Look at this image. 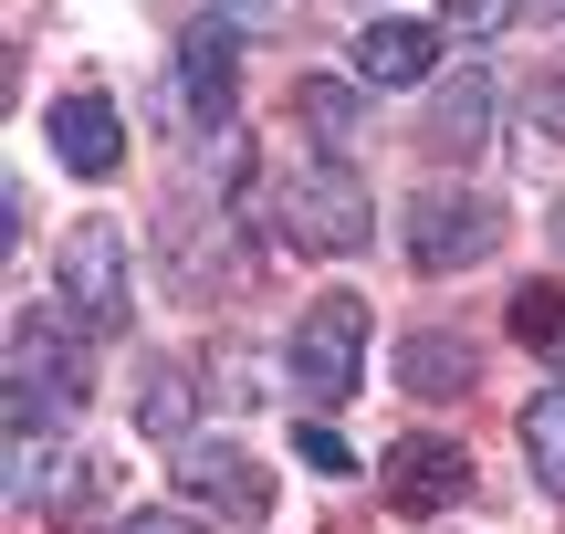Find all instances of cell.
I'll return each mask as SVG.
<instances>
[{
	"mask_svg": "<svg viewBox=\"0 0 565 534\" xmlns=\"http://www.w3.org/2000/svg\"><path fill=\"white\" fill-rule=\"evenodd\" d=\"M273 231L294 252H366L377 210H366V189L345 179V158H315V168H282L273 179Z\"/></svg>",
	"mask_w": 565,
	"mask_h": 534,
	"instance_id": "6da1fadb",
	"label": "cell"
},
{
	"mask_svg": "<svg viewBox=\"0 0 565 534\" xmlns=\"http://www.w3.org/2000/svg\"><path fill=\"white\" fill-rule=\"evenodd\" d=\"M282 377H294L315 409H335V398L366 377V305H356V293H324V305L294 325V346H282Z\"/></svg>",
	"mask_w": 565,
	"mask_h": 534,
	"instance_id": "7a4b0ae2",
	"label": "cell"
},
{
	"mask_svg": "<svg viewBox=\"0 0 565 534\" xmlns=\"http://www.w3.org/2000/svg\"><path fill=\"white\" fill-rule=\"evenodd\" d=\"M492 252H503V210L482 189H419V210H408V263L419 273H471Z\"/></svg>",
	"mask_w": 565,
	"mask_h": 534,
	"instance_id": "3957f363",
	"label": "cell"
},
{
	"mask_svg": "<svg viewBox=\"0 0 565 534\" xmlns=\"http://www.w3.org/2000/svg\"><path fill=\"white\" fill-rule=\"evenodd\" d=\"M461 493H471V451L461 440H440V430L387 440V503H398V514H450Z\"/></svg>",
	"mask_w": 565,
	"mask_h": 534,
	"instance_id": "277c9868",
	"label": "cell"
},
{
	"mask_svg": "<svg viewBox=\"0 0 565 534\" xmlns=\"http://www.w3.org/2000/svg\"><path fill=\"white\" fill-rule=\"evenodd\" d=\"M63 305L84 325H126V242L116 221H74L63 231Z\"/></svg>",
	"mask_w": 565,
	"mask_h": 534,
	"instance_id": "5b68a950",
	"label": "cell"
},
{
	"mask_svg": "<svg viewBox=\"0 0 565 534\" xmlns=\"http://www.w3.org/2000/svg\"><path fill=\"white\" fill-rule=\"evenodd\" d=\"M179 482H189L200 503H221L231 524H263V503H273V482L252 472L231 440H179Z\"/></svg>",
	"mask_w": 565,
	"mask_h": 534,
	"instance_id": "8992f818",
	"label": "cell"
},
{
	"mask_svg": "<svg viewBox=\"0 0 565 534\" xmlns=\"http://www.w3.org/2000/svg\"><path fill=\"white\" fill-rule=\"evenodd\" d=\"M53 158L74 168V179H116V158H126V116L105 95H63L53 105Z\"/></svg>",
	"mask_w": 565,
	"mask_h": 534,
	"instance_id": "52a82bcc",
	"label": "cell"
},
{
	"mask_svg": "<svg viewBox=\"0 0 565 534\" xmlns=\"http://www.w3.org/2000/svg\"><path fill=\"white\" fill-rule=\"evenodd\" d=\"M440 21H356V84H429Z\"/></svg>",
	"mask_w": 565,
	"mask_h": 534,
	"instance_id": "ba28073f",
	"label": "cell"
},
{
	"mask_svg": "<svg viewBox=\"0 0 565 534\" xmlns=\"http://www.w3.org/2000/svg\"><path fill=\"white\" fill-rule=\"evenodd\" d=\"M11 377H42L63 409H74V398H95V367L74 356V335H63L53 314H21V325H11Z\"/></svg>",
	"mask_w": 565,
	"mask_h": 534,
	"instance_id": "9c48e42d",
	"label": "cell"
},
{
	"mask_svg": "<svg viewBox=\"0 0 565 534\" xmlns=\"http://www.w3.org/2000/svg\"><path fill=\"white\" fill-rule=\"evenodd\" d=\"M356 116H366L356 84H335V74H303V84H294V126L324 147V158H345V147H356Z\"/></svg>",
	"mask_w": 565,
	"mask_h": 534,
	"instance_id": "30bf717a",
	"label": "cell"
},
{
	"mask_svg": "<svg viewBox=\"0 0 565 534\" xmlns=\"http://www.w3.org/2000/svg\"><path fill=\"white\" fill-rule=\"evenodd\" d=\"M482 126H492V84H482V74H450V95L429 105V147L471 158V147H482Z\"/></svg>",
	"mask_w": 565,
	"mask_h": 534,
	"instance_id": "8fae6325",
	"label": "cell"
},
{
	"mask_svg": "<svg viewBox=\"0 0 565 534\" xmlns=\"http://www.w3.org/2000/svg\"><path fill=\"white\" fill-rule=\"evenodd\" d=\"M398 388H419V398L471 388V346H461V335H408V346H398Z\"/></svg>",
	"mask_w": 565,
	"mask_h": 534,
	"instance_id": "7c38bea8",
	"label": "cell"
},
{
	"mask_svg": "<svg viewBox=\"0 0 565 534\" xmlns=\"http://www.w3.org/2000/svg\"><path fill=\"white\" fill-rule=\"evenodd\" d=\"M179 74H189V95H200L189 116H200V126H221V116H231V42H221V32H189Z\"/></svg>",
	"mask_w": 565,
	"mask_h": 534,
	"instance_id": "4fadbf2b",
	"label": "cell"
},
{
	"mask_svg": "<svg viewBox=\"0 0 565 534\" xmlns=\"http://www.w3.org/2000/svg\"><path fill=\"white\" fill-rule=\"evenodd\" d=\"M524 461H534L545 493H565V388H545V398L524 409Z\"/></svg>",
	"mask_w": 565,
	"mask_h": 534,
	"instance_id": "5bb4252c",
	"label": "cell"
},
{
	"mask_svg": "<svg viewBox=\"0 0 565 534\" xmlns=\"http://www.w3.org/2000/svg\"><path fill=\"white\" fill-rule=\"evenodd\" d=\"M513 335L545 346V356H565V293L555 284H524V293H513Z\"/></svg>",
	"mask_w": 565,
	"mask_h": 534,
	"instance_id": "9a60e30c",
	"label": "cell"
},
{
	"mask_svg": "<svg viewBox=\"0 0 565 534\" xmlns=\"http://www.w3.org/2000/svg\"><path fill=\"white\" fill-rule=\"evenodd\" d=\"M440 21H450V32H513V21H524V0H440Z\"/></svg>",
	"mask_w": 565,
	"mask_h": 534,
	"instance_id": "2e32d148",
	"label": "cell"
},
{
	"mask_svg": "<svg viewBox=\"0 0 565 534\" xmlns=\"http://www.w3.org/2000/svg\"><path fill=\"white\" fill-rule=\"evenodd\" d=\"M137 419H147V430H158V440H179V419H189V388H179V377H147Z\"/></svg>",
	"mask_w": 565,
	"mask_h": 534,
	"instance_id": "e0dca14e",
	"label": "cell"
},
{
	"mask_svg": "<svg viewBox=\"0 0 565 534\" xmlns=\"http://www.w3.org/2000/svg\"><path fill=\"white\" fill-rule=\"evenodd\" d=\"M294 440H303V461H315V472H356V451H345L335 430H294Z\"/></svg>",
	"mask_w": 565,
	"mask_h": 534,
	"instance_id": "ac0fdd59",
	"label": "cell"
},
{
	"mask_svg": "<svg viewBox=\"0 0 565 534\" xmlns=\"http://www.w3.org/2000/svg\"><path fill=\"white\" fill-rule=\"evenodd\" d=\"M534 126H545V137H565V74L534 84Z\"/></svg>",
	"mask_w": 565,
	"mask_h": 534,
	"instance_id": "d6986e66",
	"label": "cell"
},
{
	"mask_svg": "<svg viewBox=\"0 0 565 534\" xmlns=\"http://www.w3.org/2000/svg\"><path fill=\"white\" fill-rule=\"evenodd\" d=\"M116 534H200V524H189V514H126Z\"/></svg>",
	"mask_w": 565,
	"mask_h": 534,
	"instance_id": "ffe728a7",
	"label": "cell"
},
{
	"mask_svg": "<svg viewBox=\"0 0 565 534\" xmlns=\"http://www.w3.org/2000/svg\"><path fill=\"white\" fill-rule=\"evenodd\" d=\"M555 231H565V200H555Z\"/></svg>",
	"mask_w": 565,
	"mask_h": 534,
	"instance_id": "44dd1931",
	"label": "cell"
}]
</instances>
